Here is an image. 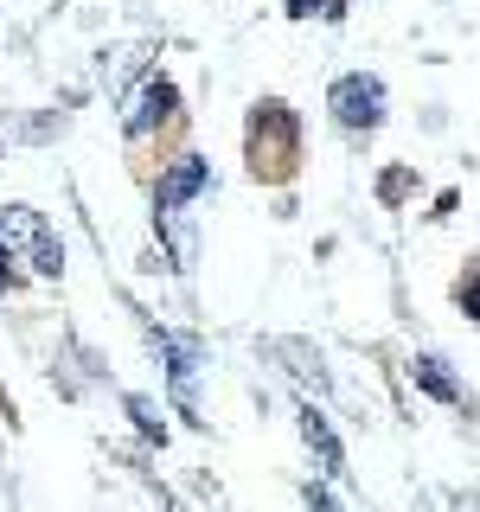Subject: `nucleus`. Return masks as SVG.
<instances>
[{"label": "nucleus", "instance_id": "nucleus-1", "mask_svg": "<svg viewBox=\"0 0 480 512\" xmlns=\"http://www.w3.org/2000/svg\"><path fill=\"white\" fill-rule=\"evenodd\" d=\"M0 244L20 250L39 276H58L64 269V250H58L52 224H45V212H32V205H0Z\"/></svg>", "mask_w": 480, "mask_h": 512}, {"label": "nucleus", "instance_id": "nucleus-2", "mask_svg": "<svg viewBox=\"0 0 480 512\" xmlns=\"http://www.w3.org/2000/svg\"><path fill=\"white\" fill-rule=\"evenodd\" d=\"M327 109L340 116V128H378L384 122V84H378V77H365V71H352V77L333 84Z\"/></svg>", "mask_w": 480, "mask_h": 512}, {"label": "nucleus", "instance_id": "nucleus-3", "mask_svg": "<svg viewBox=\"0 0 480 512\" xmlns=\"http://www.w3.org/2000/svg\"><path fill=\"white\" fill-rule=\"evenodd\" d=\"M205 186H212V167H205L199 154H180L167 173H160V212H180V205L199 199Z\"/></svg>", "mask_w": 480, "mask_h": 512}, {"label": "nucleus", "instance_id": "nucleus-4", "mask_svg": "<svg viewBox=\"0 0 480 512\" xmlns=\"http://www.w3.org/2000/svg\"><path fill=\"white\" fill-rule=\"evenodd\" d=\"M301 442H308V455L320 461V474H333V480L346 474V448H340V436L327 429V416L314 404H301Z\"/></svg>", "mask_w": 480, "mask_h": 512}, {"label": "nucleus", "instance_id": "nucleus-5", "mask_svg": "<svg viewBox=\"0 0 480 512\" xmlns=\"http://www.w3.org/2000/svg\"><path fill=\"white\" fill-rule=\"evenodd\" d=\"M167 109H173V84H167V77H148V84L128 96V116H122V128H128V135H148L154 122H167Z\"/></svg>", "mask_w": 480, "mask_h": 512}, {"label": "nucleus", "instance_id": "nucleus-6", "mask_svg": "<svg viewBox=\"0 0 480 512\" xmlns=\"http://www.w3.org/2000/svg\"><path fill=\"white\" fill-rule=\"evenodd\" d=\"M154 352L167 359V372H173V391H180V404L192 410V365H199V352H192V340H173V333H148Z\"/></svg>", "mask_w": 480, "mask_h": 512}, {"label": "nucleus", "instance_id": "nucleus-7", "mask_svg": "<svg viewBox=\"0 0 480 512\" xmlns=\"http://www.w3.org/2000/svg\"><path fill=\"white\" fill-rule=\"evenodd\" d=\"M410 372H416V384H423V391L436 397V404H461V384L442 372V359H436V352H423V359H416Z\"/></svg>", "mask_w": 480, "mask_h": 512}, {"label": "nucleus", "instance_id": "nucleus-8", "mask_svg": "<svg viewBox=\"0 0 480 512\" xmlns=\"http://www.w3.org/2000/svg\"><path fill=\"white\" fill-rule=\"evenodd\" d=\"M128 416H135V423H141V436L167 442V423H160V416H154V404H148V397H128Z\"/></svg>", "mask_w": 480, "mask_h": 512}, {"label": "nucleus", "instance_id": "nucleus-9", "mask_svg": "<svg viewBox=\"0 0 480 512\" xmlns=\"http://www.w3.org/2000/svg\"><path fill=\"white\" fill-rule=\"evenodd\" d=\"M461 308H468V320H480V276L461 282Z\"/></svg>", "mask_w": 480, "mask_h": 512}, {"label": "nucleus", "instance_id": "nucleus-10", "mask_svg": "<svg viewBox=\"0 0 480 512\" xmlns=\"http://www.w3.org/2000/svg\"><path fill=\"white\" fill-rule=\"evenodd\" d=\"M288 13H314V0H295V7H288Z\"/></svg>", "mask_w": 480, "mask_h": 512}]
</instances>
